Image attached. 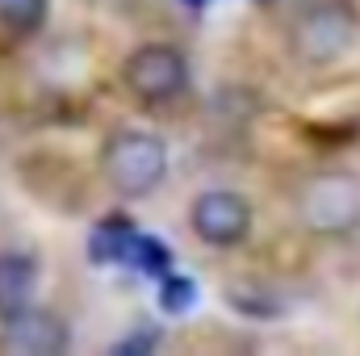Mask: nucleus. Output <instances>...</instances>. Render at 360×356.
Returning <instances> with one entry per match:
<instances>
[{"mask_svg": "<svg viewBox=\"0 0 360 356\" xmlns=\"http://www.w3.org/2000/svg\"><path fill=\"white\" fill-rule=\"evenodd\" d=\"M297 222L310 235H352L360 227V180L352 172H314L297 189Z\"/></svg>", "mask_w": 360, "mask_h": 356, "instance_id": "1", "label": "nucleus"}, {"mask_svg": "<svg viewBox=\"0 0 360 356\" xmlns=\"http://www.w3.org/2000/svg\"><path fill=\"white\" fill-rule=\"evenodd\" d=\"M101 168L109 184L126 197H147L151 189H160V180L168 172V147L160 134L147 130H122L105 143Z\"/></svg>", "mask_w": 360, "mask_h": 356, "instance_id": "2", "label": "nucleus"}, {"mask_svg": "<svg viewBox=\"0 0 360 356\" xmlns=\"http://www.w3.org/2000/svg\"><path fill=\"white\" fill-rule=\"evenodd\" d=\"M356 38V17L352 8L327 0V4H314L306 8L297 21H293V34H289V46L302 63H331L340 59Z\"/></svg>", "mask_w": 360, "mask_h": 356, "instance_id": "3", "label": "nucleus"}, {"mask_svg": "<svg viewBox=\"0 0 360 356\" xmlns=\"http://www.w3.org/2000/svg\"><path fill=\"white\" fill-rule=\"evenodd\" d=\"M122 76H126V89L134 92L139 101H151V105H155V101H172V96L184 89L188 63H184V55H180L176 46L147 42V46H139V51L126 59Z\"/></svg>", "mask_w": 360, "mask_h": 356, "instance_id": "4", "label": "nucleus"}, {"mask_svg": "<svg viewBox=\"0 0 360 356\" xmlns=\"http://www.w3.org/2000/svg\"><path fill=\"white\" fill-rule=\"evenodd\" d=\"M188 227L201 243L210 248H235L248 239L252 231V205L239 197V193H226V189H210L193 201L188 210Z\"/></svg>", "mask_w": 360, "mask_h": 356, "instance_id": "5", "label": "nucleus"}, {"mask_svg": "<svg viewBox=\"0 0 360 356\" xmlns=\"http://www.w3.org/2000/svg\"><path fill=\"white\" fill-rule=\"evenodd\" d=\"M68 348V327L59 323V314L51 310H30L17 306L4 314L0 327V352L13 356H59Z\"/></svg>", "mask_w": 360, "mask_h": 356, "instance_id": "6", "label": "nucleus"}, {"mask_svg": "<svg viewBox=\"0 0 360 356\" xmlns=\"http://www.w3.org/2000/svg\"><path fill=\"white\" fill-rule=\"evenodd\" d=\"M34 285H38V265L30 256H21V252L0 256V314H8L17 306H30Z\"/></svg>", "mask_w": 360, "mask_h": 356, "instance_id": "7", "label": "nucleus"}, {"mask_svg": "<svg viewBox=\"0 0 360 356\" xmlns=\"http://www.w3.org/2000/svg\"><path fill=\"white\" fill-rule=\"evenodd\" d=\"M134 235H139V231L130 227V218H122V214L101 218V222H96V231H92V239H89L92 265H126Z\"/></svg>", "mask_w": 360, "mask_h": 356, "instance_id": "8", "label": "nucleus"}, {"mask_svg": "<svg viewBox=\"0 0 360 356\" xmlns=\"http://www.w3.org/2000/svg\"><path fill=\"white\" fill-rule=\"evenodd\" d=\"M126 265H134L139 272H147V276H164V272L172 268V252H168V243H160L155 235H134Z\"/></svg>", "mask_w": 360, "mask_h": 356, "instance_id": "9", "label": "nucleus"}, {"mask_svg": "<svg viewBox=\"0 0 360 356\" xmlns=\"http://www.w3.org/2000/svg\"><path fill=\"white\" fill-rule=\"evenodd\" d=\"M197 302V281L193 276H168L164 272V285H160V306L164 314H188Z\"/></svg>", "mask_w": 360, "mask_h": 356, "instance_id": "10", "label": "nucleus"}, {"mask_svg": "<svg viewBox=\"0 0 360 356\" xmlns=\"http://www.w3.org/2000/svg\"><path fill=\"white\" fill-rule=\"evenodd\" d=\"M46 13V0H0V17L13 30H34Z\"/></svg>", "mask_w": 360, "mask_h": 356, "instance_id": "11", "label": "nucleus"}, {"mask_svg": "<svg viewBox=\"0 0 360 356\" xmlns=\"http://www.w3.org/2000/svg\"><path fill=\"white\" fill-rule=\"evenodd\" d=\"M155 348V336H130L122 344H113V352H151Z\"/></svg>", "mask_w": 360, "mask_h": 356, "instance_id": "12", "label": "nucleus"}, {"mask_svg": "<svg viewBox=\"0 0 360 356\" xmlns=\"http://www.w3.org/2000/svg\"><path fill=\"white\" fill-rule=\"evenodd\" d=\"M184 4H193V8H205V4H210V0H184Z\"/></svg>", "mask_w": 360, "mask_h": 356, "instance_id": "13", "label": "nucleus"}]
</instances>
